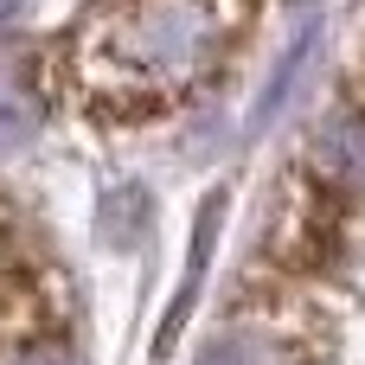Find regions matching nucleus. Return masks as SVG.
<instances>
[{"label": "nucleus", "mask_w": 365, "mask_h": 365, "mask_svg": "<svg viewBox=\"0 0 365 365\" xmlns=\"http://www.w3.org/2000/svg\"><path fill=\"white\" fill-rule=\"evenodd\" d=\"M314 167L346 186V192H365V122L359 115H327L314 128Z\"/></svg>", "instance_id": "obj_4"}, {"label": "nucleus", "mask_w": 365, "mask_h": 365, "mask_svg": "<svg viewBox=\"0 0 365 365\" xmlns=\"http://www.w3.org/2000/svg\"><path fill=\"white\" fill-rule=\"evenodd\" d=\"M26 6H32V0H0V26H13V19H19Z\"/></svg>", "instance_id": "obj_8"}, {"label": "nucleus", "mask_w": 365, "mask_h": 365, "mask_svg": "<svg viewBox=\"0 0 365 365\" xmlns=\"http://www.w3.org/2000/svg\"><path fill=\"white\" fill-rule=\"evenodd\" d=\"M19 365H77V359H71L64 346H32V353H26Z\"/></svg>", "instance_id": "obj_7"}, {"label": "nucleus", "mask_w": 365, "mask_h": 365, "mask_svg": "<svg viewBox=\"0 0 365 365\" xmlns=\"http://www.w3.org/2000/svg\"><path fill=\"white\" fill-rule=\"evenodd\" d=\"M314 51H321V26H302V32L289 38V51L276 58V71H269L263 96L250 103V115H244V141H257L263 128H276V115L295 103V90H302V77H308V64H314Z\"/></svg>", "instance_id": "obj_2"}, {"label": "nucleus", "mask_w": 365, "mask_h": 365, "mask_svg": "<svg viewBox=\"0 0 365 365\" xmlns=\"http://www.w3.org/2000/svg\"><path fill=\"white\" fill-rule=\"evenodd\" d=\"M199 365H289V353H282V340H276V334L237 327V334H218V340L199 353Z\"/></svg>", "instance_id": "obj_6"}, {"label": "nucleus", "mask_w": 365, "mask_h": 365, "mask_svg": "<svg viewBox=\"0 0 365 365\" xmlns=\"http://www.w3.org/2000/svg\"><path fill=\"white\" fill-rule=\"evenodd\" d=\"M218 225H225V192H205V205H199V218H192V257H186V282H180V295H173V308H167V321H160V353L173 346L180 321H186V314H192V302H199V282H205V269H212Z\"/></svg>", "instance_id": "obj_3"}, {"label": "nucleus", "mask_w": 365, "mask_h": 365, "mask_svg": "<svg viewBox=\"0 0 365 365\" xmlns=\"http://www.w3.org/2000/svg\"><path fill=\"white\" fill-rule=\"evenodd\" d=\"M148 218H154V205H148L141 186H109V192H103V218H96V231H103L109 250H128V244L148 237Z\"/></svg>", "instance_id": "obj_5"}, {"label": "nucleus", "mask_w": 365, "mask_h": 365, "mask_svg": "<svg viewBox=\"0 0 365 365\" xmlns=\"http://www.w3.org/2000/svg\"><path fill=\"white\" fill-rule=\"evenodd\" d=\"M244 0H122L77 38V77L109 103L192 90L231 45Z\"/></svg>", "instance_id": "obj_1"}]
</instances>
